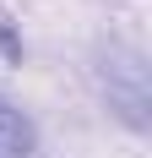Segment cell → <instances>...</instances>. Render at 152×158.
I'll use <instances>...</instances> for the list:
<instances>
[{
	"label": "cell",
	"instance_id": "obj_1",
	"mask_svg": "<svg viewBox=\"0 0 152 158\" xmlns=\"http://www.w3.org/2000/svg\"><path fill=\"white\" fill-rule=\"evenodd\" d=\"M109 98L120 104L130 126H147V65L136 49H109Z\"/></svg>",
	"mask_w": 152,
	"mask_h": 158
},
{
	"label": "cell",
	"instance_id": "obj_3",
	"mask_svg": "<svg viewBox=\"0 0 152 158\" xmlns=\"http://www.w3.org/2000/svg\"><path fill=\"white\" fill-rule=\"evenodd\" d=\"M0 49H6L11 60H22V44H16V38H11V27H6V22H0Z\"/></svg>",
	"mask_w": 152,
	"mask_h": 158
},
{
	"label": "cell",
	"instance_id": "obj_2",
	"mask_svg": "<svg viewBox=\"0 0 152 158\" xmlns=\"http://www.w3.org/2000/svg\"><path fill=\"white\" fill-rule=\"evenodd\" d=\"M38 153V136H33V120L16 109V98L0 93V158H33Z\"/></svg>",
	"mask_w": 152,
	"mask_h": 158
}]
</instances>
